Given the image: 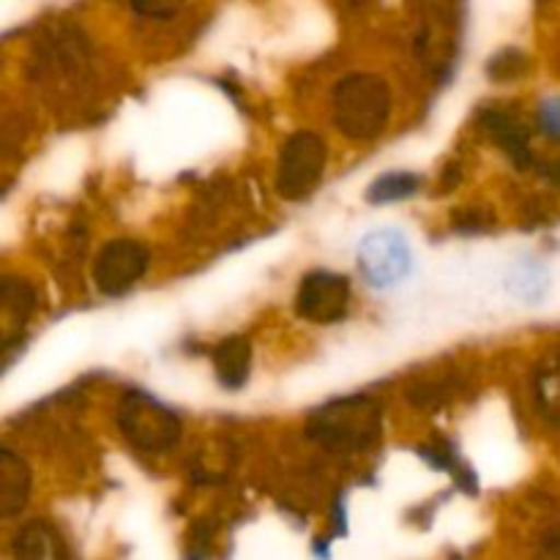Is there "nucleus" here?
Instances as JSON below:
<instances>
[{"label": "nucleus", "mask_w": 560, "mask_h": 560, "mask_svg": "<svg viewBox=\"0 0 560 560\" xmlns=\"http://www.w3.org/2000/svg\"><path fill=\"white\" fill-rule=\"evenodd\" d=\"M539 126L547 137L560 140V98H547L539 107Z\"/></svg>", "instance_id": "nucleus-15"}, {"label": "nucleus", "mask_w": 560, "mask_h": 560, "mask_svg": "<svg viewBox=\"0 0 560 560\" xmlns=\"http://www.w3.org/2000/svg\"><path fill=\"white\" fill-rule=\"evenodd\" d=\"M151 255L131 238H115L98 249L93 262V282L104 295H124L135 288L148 271Z\"/></svg>", "instance_id": "nucleus-7"}, {"label": "nucleus", "mask_w": 560, "mask_h": 560, "mask_svg": "<svg viewBox=\"0 0 560 560\" xmlns=\"http://www.w3.org/2000/svg\"><path fill=\"white\" fill-rule=\"evenodd\" d=\"M539 392H541V405H545V410L550 413V419L560 424V366L550 372V377L541 383Z\"/></svg>", "instance_id": "nucleus-14"}, {"label": "nucleus", "mask_w": 560, "mask_h": 560, "mask_svg": "<svg viewBox=\"0 0 560 560\" xmlns=\"http://www.w3.org/2000/svg\"><path fill=\"white\" fill-rule=\"evenodd\" d=\"M310 435L334 452H364L381 438V405L366 397H348L317 410Z\"/></svg>", "instance_id": "nucleus-2"}, {"label": "nucleus", "mask_w": 560, "mask_h": 560, "mask_svg": "<svg viewBox=\"0 0 560 560\" xmlns=\"http://www.w3.org/2000/svg\"><path fill=\"white\" fill-rule=\"evenodd\" d=\"M118 430L145 454H164L180 441V419L145 392H129L118 405Z\"/></svg>", "instance_id": "nucleus-3"}, {"label": "nucleus", "mask_w": 560, "mask_h": 560, "mask_svg": "<svg viewBox=\"0 0 560 560\" xmlns=\"http://www.w3.org/2000/svg\"><path fill=\"white\" fill-rule=\"evenodd\" d=\"M33 304H36V295H33V290L27 288V282H22V279H14V277H5V282H3L5 320L25 323V317L31 315Z\"/></svg>", "instance_id": "nucleus-13"}, {"label": "nucleus", "mask_w": 560, "mask_h": 560, "mask_svg": "<svg viewBox=\"0 0 560 560\" xmlns=\"http://www.w3.org/2000/svg\"><path fill=\"white\" fill-rule=\"evenodd\" d=\"M334 124L345 137L370 142L383 135L392 118V91L386 80L366 71L342 77L331 93Z\"/></svg>", "instance_id": "nucleus-1"}, {"label": "nucleus", "mask_w": 560, "mask_h": 560, "mask_svg": "<svg viewBox=\"0 0 560 560\" xmlns=\"http://www.w3.org/2000/svg\"><path fill=\"white\" fill-rule=\"evenodd\" d=\"M328 164V145L315 131H295L277 159V191L284 200H304L320 184Z\"/></svg>", "instance_id": "nucleus-4"}, {"label": "nucleus", "mask_w": 560, "mask_h": 560, "mask_svg": "<svg viewBox=\"0 0 560 560\" xmlns=\"http://www.w3.org/2000/svg\"><path fill=\"white\" fill-rule=\"evenodd\" d=\"M31 468L11 448L0 452V514L14 520L31 501Z\"/></svg>", "instance_id": "nucleus-8"}, {"label": "nucleus", "mask_w": 560, "mask_h": 560, "mask_svg": "<svg viewBox=\"0 0 560 560\" xmlns=\"http://www.w3.org/2000/svg\"><path fill=\"white\" fill-rule=\"evenodd\" d=\"M353 288L350 279L334 271H312L301 279L295 293V312L317 326L342 323L350 312Z\"/></svg>", "instance_id": "nucleus-6"}, {"label": "nucleus", "mask_w": 560, "mask_h": 560, "mask_svg": "<svg viewBox=\"0 0 560 560\" xmlns=\"http://www.w3.org/2000/svg\"><path fill=\"white\" fill-rule=\"evenodd\" d=\"M485 126L490 129V135L495 137L498 145L520 164V167H530V148H528V129L514 118L506 109H487L485 113Z\"/></svg>", "instance_id": "nucleus-10"}, {"label": "nucleus", "mask_w": 560, "mask_h": 560, "mask_svg": "<svg viewBox=\"0 0 560 560\" xmlns=\"http://www.w3.org/2000/svg\"><path fill=\"white\" fill-rule=\"evenodd\" d=\"M359 268L372 288H397L413 268L408 238L394 228L372 230L359 244Z\"/></svg>", "instance_id": "nucleus-5"}, {"label": "nucleus", "mask_w": 560, "mask_h": 560, "mask_svg": "<svg viewBox=\"0 0 560 560\" xmlns=\"http://www.w3.org/2000/svg\"><path fill=\"white\" fill-rule=\"evenodd\" d=\"M11 552L20 558H66L69 550L63 545V536L55 530V525L44 523V520H33L27 523L20 534L14 536Z\"/></svg>", "instance_id": "nucleus-11"}, {"label": "nucleus", "mask_w": 560, "mask_h": 560, "mask_svg": "<svg viewBox=\"0 0 560 560\" xmlns=\"http://www.w3.org/2000/svg\"><path fill=\"white\" fill-rule=\"evenodd\" d=\"M421 178L416 173H386L370 186L366 191V200L370 202H399V200H408L419 191Z\"/></svg>", "instance_id": "nucleus-12"}, {"label": "nucleus", "mask_w": 560, "mask_h": 560, "mask_svg": "<svg viewBox=\"0 0 560 560\" xmlns=\"http://www.w3.org/2000/svg\"><path fill=\"white\" fill-rule=\"evenodd\" d=\"M213 370L217 381L228 392H238L246 386L252 372V345L246 337H228L213 350Z\"/></svg>", "instance_id": "nucleus-9"}, {"label": "nucleus", "mask_w": 560, "mask_h": 560, "mask_svg": "<svg viewBox=\"0 0 560 560\" xmlns=\"http://www.w3.org/2000/svg\"><path fill=\"white\" fill-rule=\"evenodd\" d=\"M131 5H135L140 14L159 16V20H164V16H173L175 11L184 5V0H131Z\"/></svg>", "instance_id": "nucleus-16"}]
</instances>
